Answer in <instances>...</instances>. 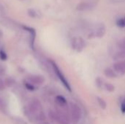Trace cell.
<instances>
[{
    "instance_id": "6",
    "label": "cell",
    "mask_w": 125,
    "mask_h": 124,
    "mask_svg": "<svg viewBox=\"0 0 125 124\" xmlns=\"http://www.w3.org/2000/svg\"><path fill=\"white\" fill-rule=\"evenodd\" d=\"M106 32V28L105 26L103 23H98L95 26L94 31H92V33H91L94 37H98V38H101L103 37H104V35L105 34Z\"/></svg>"
},
{
    "instance_id": "26",
    "label": "cell",
    "mask_w": 125,
    "mask_h": 124,
    "mask_svg": "<svg viewBox=\"0 0 125 124\" xmlns=\"http://www.w3.org/2000/svg\"><path fill=\"white\" fill-rule=\"evenodd\" d=\"M121 110L124 114H125V104H122L121 105Z\"/></svg>"
},
{
    "instance_id": "24",
    "label": "cell",
    "mask_w": 125,
    "mask_h": 124,
    "mask_svg": "<svg viewBox=\"0 0 125 124\" xmlns=\"http://www.w3.org/2000/svg\"><path fill=\"white\" fill-rule=\"evenodd\" d=\"M4 109H5V105H4V101H3V99L0 97V110H1V111H4Z\"/></svg>"
},
{
    "instance_id": "11",
    "label": "cell",
    "mask_w": 125,
    "mask_h": 124,
    "mask_svg": "<svg viewBox=\"0 0 125 124\" xmlns=\"http://www.w3.org/2000/svg\"><path fill=\"white\" fill-rule=\"evenodd\" d=\"M23 29H24L26 31H29L31 34V46L33 47V44L35 39V37H36V31L35 29H34L33 28H31L29 26H23Z\"/></svg>"
},
{
    "instance_id": "28",
    "label": "cell",
    "mask_w": 125,
    "mask_h": 124,
    "mask_svg": "<svg viewBox=\"0 0 125 124\" xmlns=\"http://www.w3.org/2000/svg\"><path fill=\"white\" fill-rule=\"evenodd\" d=\"M1 36H2V33H1V31H0V37H1Z\"/></svg>"
},
{
    "instance_id": "19",
    "label": "cell",
    "mask_w": 125,
    "mask_h": 124,
    "mask_svg": "<svg viewBox=\"0 0 125 124\" xmlns=\"http://www.w3.org/2000/svg\"><path fill=\"white\" fill-rule=\"evenodd\" d=\"M37 119L40 121H43L45 120V113L42 111H40L37 115Z\"/></svg>"
},
{
    "instance_id": "4",
    "label": "cell",
    "mask_w": 125,
    "mask_h": 124,
    "mask_svg": "<svg viewBox=\"0 0 125 124\" xmlns=\"http://www.w3.org/2000/svg\"><path fill=\"white\" fill-rule=\"evenodd\" d=\"M41 109H42V105L40 102L37 99H34L30 102L29 105V111L30 113L33 115H37L40 111H42Z\"/></svg>"
},
{
    "instance_id": "10",
    "label": "cell",
    "mask_w": 125,
    "mask_h": 124,
    "mask_svg": "<svg viewBox=\"0 0 125 124\" xmlns=\"http://www.w3.org/2000/svg\"><path fill=\"white\" fill-rule=\"evenodd\" d=\"M104 75H105V77H107L108 78H116L117 77V74L114 70V69L110 68V67H108V68L105 69Z\"/></svg>"
},
{
    "instance_id": "5",
    "label": "cell",
    "mask_w": 125,
    "mask_h": 124,
    "mask_svg": "<svg viewBox=\"0 0 125 124\" xmlns=\"http://www.w3.org/2000/svg\"><path fill=\"white\" fill-rule=\"evenodd\" d=\"M86 43L85 41L81 37H75L72 40V47L74 50L78 52L82 51V50L85 48Z\"/></svg>"
},
{
    "instance_id": "27",
    "label": "cell",
    "mask_w": 125,
    "mask_h": 124,
    "mask_svg": "<svg viewBox=\"0 0 125 124\" xmlns=\"http://www.w3.org/2000/svg\"><path fill=\"white\" fill-rule=\"evenodd\" d=\"M122 104H125V97L124 98L123 100H122Z\"/></svg>"
},
{
    "instance_id": "25",
    "label": "cell",
    "mask_w": 125,
    "mask_h": 124,
    "mask_svg": "<svg viewBox=\"0 0 125 124\" xmlns=\"http://www.w3.org/2000/svg\"><path fill=\"white\" fill-rule=\"evenodd\" d=\"M5 74V69L2 65H0V77L3 76Z\"/></svg>"
},
{
    "instance_id": "1",
    "label": "cell",
    "mask_w": 125,
    "mask_h": 124,
    "mask_svg": "<svg viewBox=\"0 0 125 124\" xmlns=\"http://www.w3.org/2000/svg\"><path fill=\"white\" fill-rule=\"evenodd\" d=\"M48 63L50 64L53 72L55 73V75H56V77L59 79V80L61 81V83H62V85L64 86V88L69 91L70 92L72 91L71 89V86L70 85V83H68L67 80L66 79L64 75L63 74V72H62V70L60 69V68L58 67V65L56 64V63L55 61H53V60H48Z\"/></svg>"
},
{
    "instance_id": "17",
    "label": "cell",
    "mask_w": 125,
    "mask_h": 124,
    "mask_svg": "<svg viewBox=\"0 0 125 124\" xmlns=\"http://www.w3.org/2000/svg\"><path fill=\"white\" fill-rule=\"evenodd\" d=\"M116 25L119 28H125V17L121 18L116 21Z\"/></svg>"
},
{
    "instance_id": "9",
    "label": "cell",
    "mask_w": 125,
    "mask_h": 124,
    "mask_svg": "<svg viewBox=\"0 0 125 124\" xmlns=\"http://www.w3.org/2000/svg\"><path fill=\"white\" fill-rule=\"evenodd\" d=\"M55 102L56 105L62 108H66L67 107V102L63 96L61 95L56 96L55 98Z\"/></svg>"
},
{
    "instance_id": "7",
    "label": "cell",
    "mask_w": 125,
    "mask_h": 124,
    "mask_svg": "<svg viewBox=\"0 0 125 124\" xmlns=\"http://www.w3.org/2000/svg\"><path fill=\"white\" fill-rule=\"evenodd\" d=\"M28 81L34 86H40L45 83V79L44 76H42L41 75H31L28 77Z\"/></svg>"
},
{
    "instance_id": "20",
    "label": "cell",
    "mask_w": 125,
    "mask_h": 124,
    "mask_svg": "<svg viewBox=\"0 0 125 124\" xmlns=\"http://www.w3.org/2000/svg\"><path fill=\"white\" fill-rule=\"evenodd\" d=\"M0 59L1 61H6L7 59V55L3 49H0Z\"/></svg>"
},
{
    "instance_id": "2",
    "label": "cell",
    "mask_w": 125,
    "mask_h": 124,
    "mask_svg": "<svg viewBox=\"0 0 125 124\" xmlns=\"http://www.w3.org/2000/svg\"><path fill=\"white\" fill-rule=\"evenodd\" d=\"M70 113L71 120L74 124H78L81 121L82 116V111L77 104L74 102L70 103Z\"/></svg>"
},
{
    "instance_id": "15",
    "label": "cell",
    "mask_w": 125,
    "mask_h": 124,
    "mask_svg": "<svg viewBox=\"0 0 125 124\" xmlns=\"http://www.w3.org/2000/svg\"><path fill=\"white\" fill-rule=\"evenodd\" d=\"M24 86H25V88H26L27 90H29V91H34L37 90V87H36L34 85H33L32 83H29V81L24 83Z\"/></svg>"
},
{
    "instance_id": "13",
    "label": "cell",
    "mask_w": 125,
    "mask_h": 124,
    "mask_svg": "<svg viewBox=\"0 0 125 124\" xmlns=\"http://www.w3.org/2000/svg\"><path fill=\"white\" fill-rule=\"evenodd\" d=\"M4 85L7 88H11L15 84V80L12 77H6L4 80Z\"/></svg>"
},
{
    "instance_id": "23",
    "label": "cell",
    "mask_w": 125,
    "mask_h": 124,
    "mask_svg": "<svg viewBox=\"0 0 125 124\" xmlns=\"http://www.w3.org/2000/svg\"><path fill=\"white\" fill-rule=\"evenodd\" d=\"M5 88H6V86L4 85V80L0 77V91H3L5 89Z\"/></svg>"
},
{
    "instance_id": "18",
    "label": "cell",
    "mask_w": 125,
    "mask_h": 124,
    "mask_svg": "<svg viewBox=\"0 0 125 124\" xmlns=\"http://www.w3.org/2000/svg\"><path fill=\"white\" fill-rule=\"evenodd\" d=\"M103 79L100 77H97L96 79H95V84H96V86L98 88H101L103 87Z\"/></svg>"
},
{
    "instance_id": "8",
    "label": "cell",
    "mask_w": 125,
    "mask_h": 124,
    "mask_svg": "<svg viewBox=\"0 0 125 124\" xmlns=\"http://www.w3.org/2000/svg\"><path fill=\"white\" fill-rule=\"evenodd\" d=\"M114 70L116 73L119 74L121 75H124L125 74V61H118L114 64Z\"/></svg>"
},
{
    "instance_id": "3",
    "label": "cell",
    "mask_w": 125,
    "mask_h": 124,
    "mask_svg": "<svg viewBox=\"0 0 125 124\" xmlns=\"http://www.w3.org/2000/svg\"><path fill=\"white\" fill-rule=\"evenodd\" d=\"M97 4V2L94 0H89V1H85L81 3H80L77 6V10L79 11H86V10H90L93 9Z\"/></svg>"
},
{
    "instance_id": "14",
    "label": "cell",
    "mask_w": 125,
    "mask_h": 124,
    "mask_svg": "<svg viewBox=\"0 0 125 124\" xmlns=\"http://www.w3.org/2000/svg\"><path fill=\"white\" fill-rule=\"evenodd\" d=\"M97 103H98V105H99V106H100V107L101 109H103V110H105L106 109V107H107V103H106V102L103 99L97 96Z\"/></svg>"
},
{
    "instance_id": "21",
    "label": "cell",
    "mask_w": 125,
    "mask_h": 124,
    "mask_svg": "<svg viewBox=\"0 0 125 124\" xmlns=\"http://www.w3.org/2000/svg\"><path fill=\"white\" fill-rule=\"evenodd\" d=\"M118 47L120 50H125V38H123L118 42Z\"/></svg>"
},
{
    "instance_id": "16",
    "label": "cell",
    "mask_w": 125,
    "mask_h": 124,
    "mask_svg": "<svg viewBox=\"0 0 125 124\" xmlns=\"http://www.w3.org/2000/svg\"><path fill=\"white\" fill-rule=\"evenodd\" d=\"M104 86H105V88L107 91L108 92H114L115 91V86L111 84V83H105L104 84Z\"/></svg>"
},
{
    "instance_id": "12",
    "label": "cell",
    "mask_w": 125,
    "mask_h": 124,
    "mask_svg": "<svg viewBox=\"0 0 125 124\" xmlns=\"http://www.w3.org/2000/svg\"><path fill=\"white\" fill-rule=\"evenodd\" d=\"M124 58H125V50H120L119 51L116 52L113 56V59L115 61L124 59Z\"/></svg>"
},
{
    "instance_id": "22",
    "label": "cell",
    "mask_w": 125,
    "mask_h": 124,
    "mask_svg": "<svg viewBox=\"0 0 125 124\" xmlns=\"http://www.w3.org/2000/svg\"><path fill=\"white\" fill-rule=\"evenodd\" d=\"M27 12H28L29 16H30V17H31V18H35L36 15H37L35 10H33V9H29V10H28Z\"/></svg>"
}]
</instances>
